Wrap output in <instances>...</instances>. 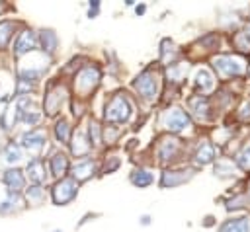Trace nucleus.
I'll return each instance as SVG.
<instances>
[{
	"label": "nucleus",
	"instance_id": "nucleus-1",
	"mask_svg": "<svg viewBox=\"0 0 250 232\" xmlns=\"http://www.w3.org/2000/svg\"><path fill=\"white\" fill-rule=\"evenodd\" d=\"M131 111H133V108L127 102V98L116 96L110 102L108 109H106V121H110V123H125L131 117Z\"/></svg>",
	"mask_w": 250,
	"mask_h": 232
},
{
	"label": "nucleus",
	"instance_id": "nucleus-2",
	"mask_svg": "<svg viewBox=\"0 0 250 232\" xmlns=\"http://www.w3.org/2000/svg\"><path fill=\"white\" fill-rule=\"evenodd\" d=\"M133 86H135V90H137L141 96H145L147 100H152V98L156 96V92H158L156 74L150 72V70H145L143 74H139L137 78L133 80Z\"/></svg>",
	"mask_w": 250,
	"mask_h": 232
},
{
	"label": "nucleus",
	"instance_id": "nucleus-3",
	"mask_svg": "<svg viewBox=\"0 0 250 232\" xmlns=\"http://www.w3.org/2000/svg\"><path fill=\"white\" fill-rule=\"evenodd\" d=\"M213 66L221 76H238L244 72V61L238 57H217Z\"/></svg>",
	"mask_w": 250,
	"mask_h": 232
},
{
	"label": "nucleus",
	"instance_id": "nucleus-4",
	"mask_svg": "<svg viewBox=\"0 0 250 232\" xmlns=\"http://www.w3.org/2000/svg\"><path fill=\"white\" fill-rule=\"evenodd\" d=\"M76 191H78L76 182L65 178V180H61V182L53 187V201H55L57 205H65V203H68V201H72V199L76 197Z\"/></svg>",
	"mask_w": 250,
	"mask_h": 232
},
{
	"label": "nucleus",
	"instance_id": "nucleus-5",
	"mask_svg": "<svg viewBox=\"0 0 250 232\" xmlns=\"http://www.w3.org/2000/svg\"><path fill=\"white\" fill-rule=\"evenodd\" d=\"M100 80V70L98 68H92V66H86V68H82L76 76V88L80 92H90Z\"/></svg>",
	"mask_w": 250,
	"mask_h": 232
},
{
	"label": "nucleus",
	"instance_id": "nucleus-6",
	"mask_svg": "<svg viewBox=\"0 0 250 232\" xmlns=\"http://www.w3.org/2000/svg\"><path fill=\"white\" fill-rule=\"evenodd\" d=\"M190 125V117L186 111H182L180 108H174V109H168V113L164 115V127L166 129H170L174 133L186 129Z\"/></svg>",
	"mask_w": 250,
	"mask_h": 232
},
{
	"label": "nucleus",
	"instance_id": "nucleus-7",
	"mask_svg": "<svg viewBox=\"0 0 250 232\" xmlns=\"http://www.w3.org/2000/svg\"><path fill=\"white\" fill-rule=\"evenodd\" d=\"M33 47H35V35H33V31H24V33L16 39L14 53H16V55H24V53L32 51Z\"/></svg>",
	"mask_w": 250,
	"mask_h": 232
},
{
	"label": "nucleus",
	"instance_id": "nucleus-8",
	"mask_svg": "<svg viewBox=\"0 0 250 232\" xmlns=\"http://www.w3.org/2000/svg\"><path fill=\"white\" fill-rule=\"evenodd\" d=\"M22 142H24L26 148L35 150V148H41L45 144V135L41 131H30V133H26L22 137Z\"/></svg>",
	"mask_w": 250,
	"mask_h": 232
},
{
	"label": "nucleus",
	"instance_id": "nucleus-9",
	"mask_svg": "<svg viewBox=\"0 0 250 232\" xmlns=\"http://www.w3.org/2000/svg\"><path fill=\"white\" fill-rule=\"evenodd\" d=\"M28 176H30V182L33 184H43L45 182V166L41 160H32L28 164Z\"/></svg>",
	"mask_w": 250,
	"mask_h": 232
},
{
	"label": "nucleus",
	"instance_id": "nucleus-10",
	"mask_svg": "<svg viewBox=\"0 0 250 232\" xmlns=\"http://www.w3.org/2000/svg\"><path fill=\"white\" fill-rule=\"evenodd\" d=\"M221 232H250V222H248L246 217L233 218V220H227L221 226Z\"/></svg>",
	"mask_w": 250,
	"mask_h": 232
},
{
	"label": "nucleus",
	"instance_id": "nucleus-11",
	"mask_svg": "<svg viewBox=\"0 0 250 232\" xmlns=\"http://www.w3.org/2000/svg\"><path fill=\"white\" fill-rule=\"evenodd\" d=\"M196 84L201 88V92H209V90H213L215 80H213V76H211V72H209L207 68H201V70H198V72H196Z\"/></svg>",
	"mask_w": 250,
	"mask_h": 232
},
{
	"label": "nucleus",
	"instance_id": "nucleus-12",
	"mask_svg": "<svg viewBox=\"0 0 250 232\" xmlns=\"http://www.w3.org/2000/svg\"><path fill=\"white\" fill-rule=\"evenodd\" d=\"M94 170H96V164L92 162V160H84V162H80V164H76L74 168H72V174H74V178L76 180H86V178H90L92 174H94Z\"/></svg>",
	"mask_w": 250,
	"mask_h": 232
},
{
	"label": "nucleus",
	"instance_id": "nucleus-13",
	"mask_svg": "<svg viewBox=\"0 0 250 232\" xmlns=\"http://www.w3.org/2000/svg\"><path fill=\"white\" fill-rule=\"evenodd\" d=\"M67 170H68V158L65 156V154L57 152L55 156L51 158V172H53V176H65Z\"/></svg>",
	"mask_w": 250,
	"mask_h": 232
},
{
	"label": "nucleus",
	"instance_id": "nucleus-14",
	"mask_svg": "<svg viewBox=\"0 0 250 232\" xmlns=\"http://www.w3.org/2000/svg\"><path fill=\"white\" fill-rule=\"evenodd\" d=\"M4 182H6V186H8L14 193L24 187V176H22L20 170H8V172L4 174Z\"/></svg>",
	"mask_w": 250,
	"mask_h": 232
},
{
	"label": "nucleus",
	"instance_id": "nucleus-15",
	"mask_svg": "<svg viewBox=\"0 0 250 232\" xmlns=\"http://www.w3.org/2000/svg\"><path fill=\"white\" fill-rule=\"evenodd\" d=\"M190 176L186 174V172H166L164 176H162V187H174V186H178V184H182V182H186Z\"/></svg>",
	"mask_w": 250,
	"mask_h": 232
},
{
	"label": "nucleus",
	"instance_id": "nucleus-16",
	"mask_svg": "<svg viewBox=\"0 0 250 232\" xmlns=\"http://www.w3.org/2000/svg\"><path fill=\"white\" fill-rule=\"evenodd\" d=\"M176 150H178V140H164V144L158 150V156L160 160H172Z\"/></svg>",
	"mask_w": 250,
	"mask_h": 232
},
{
	"label": "nucleus",
	"instance_id": "nucleus-17",
	"mask_svg": "<svg viewBox=\"0 0 250 232\" xmlns=\"http://www.w3.org/2000/svg\"><path fill=\"white\" fill-rule=\"evenodd\" d=\"M213 156H215L213 144H209V142H201V146H200V150H198V154H196L198 162H200V164H209V162L213 160Z\"/></svg>",
	"mask_w": 250,
	"mask_h": 232
},
{
	"label": "nucleus",
	"instance_id": "nucleus-18",
	"mask_svg": "<svg viewBox=\"0 0 250 232\" xmlns=\"http://www.w3.org/2000/svg\"><path fill=\"white\" fill-rule=\"evenodd\" d=\"M88 150H90V142L84 139V135H82V133H76L74 144H72V152L76 154V156H82V154H86Z\"/></svg>",
	"mask_w": 250,
	"mask_h": 232
},
{
	"label": "nucleus",
	"instance_id": "nucleus-19",
	"mask_svg": "<svg viewBox=\"0 0 250 232\" xmlns=\"http://www.w3.org/2000/svg\"><path fill=\"white\" fill-rule=\"evenodd\" d=\"M61 104H63V96H61V92H51V94L45 98L47 113H49V115L57 113V111H59V108H61Z\"/></svg>",
	"mask_w": 250,
	"mask_h": 232
},
{
	"label": "nucleus",
	"instance_id": "nucleus-20",
	"mask_svg": "<svg viewBox=\"0 0 250 232\" xmlns=\"http://www.w3.org/2000/svg\"><path fill=\"white\" fill-rule=\"evenodd\" d=\"M152 174L150 172H147V170H137V172H133V176H131V182L135 184V186H139V187H147V186H150L152 184Z\"/></svg>",
	"mask_w": 250,
	"mask_h": 232
},
{
	"label": "nucleus",
	"instance_id": "nucleus-21",
	"mask_svg": "<svg viewBox=\"0 0 250 232\" xmlns=\"http://www.w3.org/2000/svg\"><path fill=\"white\" fill-rule=\"evenodd\" d=\"M4 160L8 162V164H16V162H20L22 160V148L18 146V144H8L6 146V150H4Z\"/></svg>",
	"mask_w": 250,
	"mask_h": 232
},
{
	"label": "nucleus",
	"instance_id": "nucleus-22",
	"mask_svg": "<svg viewBox=\"0 0 250 232\" xmlns=\"http://www.w3.org/2000/svg\"><path fill=\"white\" fill-rule=\"evenodd\" d=\"M12 31H14V24L12 22H2L0 24V49H4L8 39L12 37Z\"/></svg>",
	"mask_w": 250,
	"mask_h": 232
},
{
	"label": "nucleus",
	"instance_id": "nucleus-23",
	"mask_svg": "<svg viewBox=\"0 0 250 232\" xmlns=\"http://www.w3.org/2000/svg\"><path fill=\"white\" fill-rule=\"evenodd\" d=\"M55 137H57V140H61V142H67V140H68V123H67L65 119H61V121L57 123V127H55Z\"/></svg>",
	"mask_w": 250,
	"mask_h": 232
},
{
	"label": "nucleus",
	"instance_id": "nucleus-24",
	"mask_svg": "<svg viewBox=\"0 0 250 232\" xmlns=\"http://www.w3.org/2000/svg\"><path fill=\"white\" fill-rule=\"evenodd\" d=\"M41 43H43V49L53 51V49H55V45H57V37H55V33H53V31H43V35H41Z\"/></svg>",
	"mask_w": 250,
	"mask_h": 232
},
{
	"label": "nucleus",
	"instance_id": "nucleus-25",
	"mask_svg": "<svg viewBox=\"0 0 250 232\" xmlns=\"http://www.w3.org/2000/svg\"><path fill=\"white\" fill-rule=\"evenodd\" d=\"M234 170H233V166L229 164V162H219L217 166H215V174H221V176H231Z\"/></svg>",
	"mask_w": 250,
	"mask_h": 232
},
{
	"label": "nucleus",
	"instance_id": "nucleus-26",
	"mask_svg": "<svg viewBox=\"0 0 250 232\" xmlns=\"http://www.w3.org/2000/svg\"><path fill=\"white\" fill-rule=\"evenodd\" d=\"M238 164L244 168V170H248L250 168V146L240 154V158H238Z\"/></svg>",
	"mask_w": 250,
	"mask_h": 232
},
{
	"label": "nucleus",
	"instance_id": "nucleus-27",
	"mask_svg": "<svg viewBox=\"0 0 250 232\" xmlns=\"http://www.w3.org/2000/svg\"><path fill=\"white\" fill-rule=\"evenodd\" d=\"M43 197V189L41 187H30L28 189V199L30 201H39Z\"/></svg>",
	"mask_w": 250,
	"mask_h": 232
},
{
	"label": "nucleus",
	"instance_id": "nucleus-28",
	"mask_svg": "<svg viewBox=\"0 0 250 232\" xmlns=\"http://www.w3.org/2000/svg\"><path fill=\"white\" fill-rule=\"evenodd\" d=\"M90 140L92 142H98L100 140V131H98V125L96 123H90Z\"/></svg>",
	"mask_w": 250,
	"mask_h": 232
},
{
	"label": "nucleus",
	"instance_id": "nucleus-29",
	"mask_svg": "<svg viewBox=\"0 0 250 232\" xmlns=\"http://www.w3.org/2000/svg\"><path fill=\"white\" fill-rule=\"evenodd\" d=\"M39 117H41L39 113H26V115H24V121H26V123H30V125H33V123H37V121H39Z\"/></svg>",
	"mask_w": 250,
	"mask_h": 232
},
{
	"label": "nucleus",
	"instance_id": "nucleus-30",
	"mask_svg": "<svg viewBox=\"0 0 250 232\" xmlns=\"http://www.w3.org/2000/svg\"><path fill=\"white\" fill-rule=\"evenodd\" d=\"M240 117L242 119H250V102H244L240 108Z\"/></svg>",
	"mask_w": 250,
	"mask_h": 232
},
{
	"label": "nucleus",
	"instance_id": "nucleus-31",
	"mask_svg": "<svg viewBox=\"0 0 250 232\" xmlns=\"http://www.w3.org/2000/svg\"><path fill=\"white\" fill-rule=\"evenodd\" d=\"M244 35H246V39H250V26H248V30H246V33H244Z\"/></svg>",
	"mask_w": 250,
	"mask_h": 232
},
{
	"label": "nucleus",
	"instance_id": "nucleus-32",
	"mask_svg": "<svg viewBox=\"0 0 250 232\" xmlns=\"http://www.w3.org/2000/svg\"><path fill=\"white\" fill-rule=\"evenodd\" d=\"M248 76H250V70H248Z\"/></svg>",
	"mask_w": 250,
	"mask_h": 232
},
{
	"label": "nucleus",
	"instance_id": "nucleus-33",
	"mask_svg": "<svg viewBox=\"0 0 250 232\" xmlns=\"http://www.w3.org/2000/svg\"><path fill=\"white\" fill-rule=\"evenodd\" d=\"M57 232H59V230H57Z\"/></svg>",
	"mask_w": 250,
	"mask_h": 232
}]
</instances>
